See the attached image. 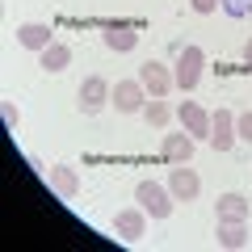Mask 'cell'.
<instances>
[{
  "label": "cell",
  "mask_w": 252,
  "mask_h": 252,
  "mask_svg": "<svg viewBox=\"0 0 252 252\" xmlns=\"http://www.w3.org/2000/svg\"><path fill=\"white\" fill-rule=\"evenodd\" d=\"M202 67H206V55H202V46H181L177 63H172V84H177L181 93H193L202 80Z\"/></svg>",
  "instance_id": "6da1fadb"
},
{
  "label": "cell",
  "mask_w": 252,
  "mask_h": 252,
  "mask_svg": "<svg viewBox=\"0 0 252 252\" xmlns=\"http://www.w3.org/2000/svg\"><path fill=\"white\" fill-rule=\"evenodd\" d=\"M135 202H139L152 219H168L177 198H172V189H164L160 181H139V185H135Z\"/></svg>",
  "instance_id": "7a4b0ae2"
},
{
  "label": "cell",
  "mask_w": 252,
  "mask_h": 252,
  "mask_svg": "<svg viewBox=\"0 0 252 252\" xmlns=\"http://www.w3.org/2000/svg\"><path fill=\"white\" fill-rule=\"evenodd\" d=\"M105 105H114V84L105 80V76H89V80L80 84V109L84 114H101Z\"/></svg>",
  "instance_id": "3957f363"
},
{
  "label": "cell",
  "mask_w": 252,
  "mask_h": 252,
  "mask_svg": "<svg viewBox=\"0 0 252 252\" xmlns=\"http://www.w3.org/2000/svg\"><path fill=\"white\" fill-rule=\"evenodd\" d=\"M139 84H143L152 97H168V93L177 89V84H172V72L164 67L160 59H147L143 67H139Z\"/></svg>",
  "instance_id": "277c9868"
},
{
  "label": "cell",
  "mask_w": 252,
  "mask_h": 252,
  "mask_svg": "<svg viewBox=\"0 0 252 252\" xmlns=\"http://www.w3.org/2000/svg\"><path fill=\"white\" fill-rule=\"evenodd\" d=\"M215 152H231L235 147V114L231 109H215L210 114V139H206Z\"/></svg>",
  "instance_id": "5b68a950"
},
{
  "label": "cell",
  "mask_w": 252,
  "mask_h": 252,
  "mask_svg": "<svg viewBox=\"0 0 252 252\" xmlns=\"http://www.w3.org/2000/svg\"><path fill=\"white\" fill-rule=\"evenodd\" d=\"M177 118H181V130H189L193 139H210V114L198 105V101H181Z\"/></svg>",
  "instance_id": "8992f818"
},
{
  "label": "cell",
  "mask_w": 252,
  "mask_h": 252,
  "mask_svg": "<svg viewBox=\"0 0 252 252\" xmlns=\"http://www.w3.org/2000/svg\"><path fill=\"white\" fill-rule=\"evenodd\" d=\"M114 105H118V114H139V109L147 105V89H143L139 80H118Z\"/></svg>",
  "instance_id": "52a82bcc"
},
{
  "label": "cell",
  "mask_w": 252,
  "mask_h": 252,
  "mask_svg": "<svg viewBox=\"0 0 252 252\" xmlns=\"http://www.w3.org/2000/svg\"><path fill=\"white\" fill-rule=\"evenodd\" d=\"M168 189H172V198H177V202H193V198H198V189H202V181H198L193 168L177 164V168L168 172Z\"/></svg>",
  "instance_id": "ba28073f"
},
{
  "label": "cell",
  "mask_w": 252,
  "mask_h": 252,
  "mask_svg": "<svg viewBox=\"0 0 252 252\" xmlns=\"http://www.w3.org/2000/svg\"><path fill=\"white\" fill-rule=\"evenodd\" d=\"M215 215H219V223H248L252 202L244 198V193H223V198L215 202Z\"/></svg>",
  "instance_id": "9c48e42d"
},
{
  "label": "cell",
  "mask_w": 252,
  "mask_h": 252,
  "mask_svg": "<svg viewBox=\"0 0 252 252\" xmlns=\"http://www.w3.org/2000/svg\"><path fill=\"white\" fill-rule=\"evenodd\" d=\"M114 231L122 235V240H143V231H147V210H143V206L118 210V219H114Z\"/></svg>",
  "instance_id": "30bf717a"
},
{
  "label": "cell",
  "mask_w": 252,
  "mask_h": 252,
  "mask_svg": "<svg viewBox=\"0 0 252 252\" xmlns=\"http://www.w3.org/2000/svg\"><path fill=\"white\" fill-rule=\"evenodd\" d=\"M193 143H198V139L189 135V130H181V135H164V160L168 164H189L193 160Z\"/></svg>",
  "instance_id": "8fae6325"
},
{
  "label": "cell",
  "mask_w": 252,
  "mask_h": 252,
  "mask_svg": "<svg viewBox=\"0 0 252 252\" xmlns=\"http://www.w3.org/2000/svg\"><path fill=\"white\" fill-rule=\"evenodd\" d=\"M17 42L26 46V51H46V46L55 42V30L42 26V21H26V26L17 30Z\"/></svg>",
  "instance_id": "7c38bea8"
},
{
  "label": "cell",
  "mask_w": 252,
  "mask_h": 252,
  "mask_svg": "<svg viewBox=\"0 0 252 252\" xmlns=\"http://www.w3.org/2000/svg\"><path fill=\"white\" fill-rule=\"evenodd\" d=\"M51 189L59 198H76L80 193V177H76L72 164H51Z\"/></svg>",
  "instance_id": "4fadbf2b"
},
{
  "label": "cell",
  "mask_w": 252,
  "mask_h": 252,
  "mask_svg": "<svg viewBox=\"0 0 252 252\" xmlns=\"http://www.w3.org/2000/svg\"><path fill=\"white\" fill-rule=\"evenodd\" d=\"M215 244H219V248H248V244H252L248 223H219L215 227Z\"/></svg>",
  "instance_id": "5bb4252c"
},
{
  "label": "cell",
  "mask_w": 252,
  "mask_h": 252,
  "mask_svg": "<svg viewBox=\"0 0 252 252\" xmlns=\"http://www.w3.org/2000/svg\"><path fill=\"white\" fill-rule=\"evenodd\" d=\"M67 63H72V46L67 42H51L46 51H38V67L42 72H63Z\"/></svg>",
  "instance_id": "9a60e30c"
},
{
  "label": "cell",
  "mask_w": 252,
  "mask_h": 252,
  "mask_svg": "<svg viewBox=\"0 0 252 252\" xmlns=\"http://www.w3.org/2000/svg\"><path fill=\"white\" fill-rule=\"evenodd\" d=\"M105 46H109V51H118V55H122V51H135L139 34L130 26H105Z\"/></svg>",
  "instance_id": "2e32d148"
},
{
  "label": "cell",
  "mask_w": 252,
  "mask_h": 252,
  "mask_svg": "<svg viewBox=\"0 0 252 252\" xmlns=\"http://www.w3.org/2000/svg\"><path fill=\"white\" fill-rule=\"evenodd\" d=\"M143 118H147V126H168V118H172V109L164 105V97H152L143 105Z\"/></svg>",
  "instance_id": "e0dca14e"
},
{
  "label": "cell",
  "mask_w": 252,
  "mask_h": 252,
  "mask_svg": "<svg viewBox=\"0 0 252 252\" xmlns=\"http://www.w3.org/2000/svg\"><path fill=\"white\" fill-rule=\"evenodd\" d=\"M219 4H223V13H227V17H235V21L252 13V0H219Z\"/></svg>",
  "instance_id": "ac0fdd59"
},
{
  "label": "cell",
  "mask_w": 252,
  "mask_h": 252,
  "mask_svg": "<svg viewBox=\"0 0 252 252\" xmlns=\"http://www.w3.org/2000/svg\"><path fill=\"white\" fill-rule=\"evenodd\" d=\"M235 139L252 143V109H248V114H235Z\"/></svg>",
  "instance_id": "d6986e66"
},
{
  "label": "cell",
  "mask_w": 252,
  "mask_h": 252,
  "mask_svg": "<svg viewBox=\"0 0 252 252\" xmlns=\"http://www.w3.org/2000/svg\"><path fill=\"white\" fill-rule=\"evenodd\" d=\"M193 4V13H215L219 9V0H189Z\"/></svg>",
  "instance_id": "ffe728a7"
},
{
  "label": "cell",
  "mask_w": 252,
  "mask_h": 252,
  "mask_svg": "<svg viewBox=\"0 0 252 252\" xmlns=\"http://www.w3.org/2000/svg\"><path fill=\"white\" fill-rule=\"evenodd\" d=\"M4 122H9V126H21V114H17V105H4Z\"/></svg>",
  "instance_id": "44dd1931"
},
{
  "label": "cell",
  "mask_w": 252,
  "mask_h": 252,
  "mask_svg": "<svg viewBox=\"0 0 252 252\" xmlns=\"http://www.w3.org/2000/svg\"><path fill=\"white\" fill-rule=\"evenodd\" d=\"M244 59L252 63V38H248V42H244Z\"/></svg>",
  "instance_id": "7402d4cb"
}]
</instances>
